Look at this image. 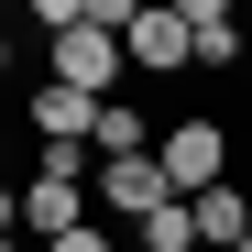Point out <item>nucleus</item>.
I'll return each instance as SVG.
<instances>
[{
    "label": "nucleus",
    "mask_w": 252,
    "mask_h": 252,
    "mask_svg": "<svg viewBox=\"0 0 252 252\" xmlns=\"http://www.w3.org/2000/svg\"><path fill=\"white\" fill-rule=\"evenodd\" d=\"M187 208H197V241H208V252L252 241V197H241V187H208V197H187Z\"/></svg>",
    "instance_id": "nucleus-8"
},
{
    "label": "nucleus",
    "mask_w": 252,
    "mask_h": 252,
    "mask_svg": "<svg viewBox=\"0 0 252 252\" xmlns=\"http://www.w3.org/2000/svg\"><path fill=\"white\" fill-rule=\"evenodd\" d=\"M154 143H164V132H154L132 99H99V164H110V154H154Z\"/></svg>",
    "instance_id": "nucleus-9"
},
{
    "label": "nucleus",
    "mask_w": 252,
    "mask_h": 252,
    "mask_svg": "<svg viewBox=\"0 0 252 252\" xmlns=\"http://www.w3.org/2000/svg\"><path fill=\"white\" fill-rule=\"evenodd\" d=\"M132 66H143V77H187V66H197V33L176 22V0L132 22Z\"/></svg>",
    "instance_id": "nucleus-6"
},
{
    "label": "nucleus",
    "mask_w": 252,
    "mask_h": 252,
    "mask_svg": "<svg viewBox=\"0 0 252 252\" xmlns=\"http://www.w3.org/2000/svg\"><path fill=\"white\" fill-rule=\"evenodd\" d=\"M0 77H11V33H0Z\"/></svg>",
    "instance_id": "nucleus-13"
},
{
    "label": "nucleus",
    "mask_w": 252,
    "mask_h": 252,
    "mask_svg": "<svg viewBox=\"0 0 252 252\" xmlns=\"http://www.w3.org/2000/svg\"><path fill=\"white\" fill-rule=\"evenodd\" d=\"M22 230H33V241L88 230V187H77V176H33V187H22Z\"/></svg>",
    "instance_id": "nucleus-5"
},
{
    "label": "nucleus",
    "mask_w": 252,
    "mask_h": 252,
    "mask_svg": "<svg viewBox=\"0 0 252 252\" xmlns=\"http://www.w3.org/2000/svg\"><path fill=\"white\" fill-rule=\"evenodd\" d=\"M154 154H164V176H176V197H208V187H230V132H220L208 110H197V121H176V132H164Z\"/></svg>",
    "instance_id": "nucleus-2"
},
{
    "label": "nucleus",
    "mask_w": 252,
    "mask_h": 252,
    "mask_svg": "<svg viewBox=\"0 0 252 252\" xmlns=\"http://www.w3.org/2000/svg\"><path fill=\"white\" fill-rule=\"evenodd\" d=\"M33 132H44V143H88V154H99V99H88V88H55V77H33Z\"/></svg>",
    "instance_id": "nucleus-4"
},
{
    "label": "nucleus",
    "mask_w": 252,
    "mask_h": 252,
    "mask_svg": "<svg viewBox=\"0 0 252 252\" xmlns=\"http://www.w3.org/2000/svg\"><path fill=\"white\" fill-rule=\"evenodd\" d=\"M88 197H99V208H121V220L143 230L154 208H176V176H164V154H110L99 176H88Z\"/></svg>",
    "instance_id": "nucleus-3"
},
{
    "label": "nucleus",
    "mask_w": 252,
    "mask_h": 252,
    "mask_svg": "<svg viewBox=\"0 0 252 252\" xmlns=\"http://www.w3.org/2000/svg\"><path fill=\"white\" fill-rule=\"evenodd\" d=\"M121 66H132V44L99 33V22H77V33L44 44V77H55V88H88V99H121Z\"/></svg>",
    "instance_id": "nucleus-1"
},
{
    "label": "nucleus",
    "mask_w": 252,
    "mask_h": 252,
    "mask_svg": "<svg viewBox=\"0 0 252 252\" xmlns=\"http://www.w3.org/2000/svg\"><path fill=\"white\" fill-rule=\"evenodd\" d=\"M121 252H143V241H121Z\"/></svg>",
    "instance_id": "nucleus-15"
},
{
    "label": "nucleus",
    "mask_w": 252,
    "mask_h": 252,
    "mask_svg": "<svg viewBox=\"0 0 252 252\" xmlns=\"http://www.w3.org/2000/svg\"><path fill=\"white\" fill-rule=\"evenodd\" d=\"M176 22L197 33V66H241V0H176Z\"/></svg>",
    "instance_id": "nucleus-7"
},
{
    "label": "nucleus",
    "mask_w": 252,
    "mask_h": 252,
    "mask_svg": "<svg viewBox=\"0 0 252 252\" xmlns=\"http://www.w3.org/2000/svg\"><path fill=\"white\" fill-rule=\"evenodd\" d=\"M143 252H197V208H187V197L154 208V220H143Z\"/></svg>",
    "instance_id": "nucleus-10"
},
{
    "label": "nucleus",
    "mask_w": 252,
    "mask_h": 252,
    "mask_svg": "<svg viewBox=\"0 0 252 252\" xmlns=\"http://www.w3.org/2000/svg\"><path fill=\"white\" fill-rule=\"evenodd\" d=\"M143 11H164V0H143Z\"/></svg>",
    "instance_id": "nucleus-14"
},
{
    "label": "nucleus",
    "mask_w": 252,
    "mask_h": 252,
    "mask_svg": "<svg viewBox=\"0 0 252 252\" xmlns=\"http://www.w3.org/2000/svg\"><path fill=\"white\" fill-rule=\"evenodd\" d=\"M44 252H121L110 230H66V241H44Z\"/></svg>",
    "instance_id": "nucleus-11"
},
{
    "label": "nucleus",
    "mask_w": 252,
    "mask_h": 252,
    "mask_svg": "<svg viewBox=\"0 0 252 252\" xmlns=\"http://www.w3.org/2000/svg\"><path fill=\"white\" fill-rule=\"evenodd\" d=\"M230 252H252V241H230Z\"/></svg>",
    "instance_id": "nucleus-16"
},
{
    "label": "nucleus",
    "mask_w": 252,
    "mask_h": 252,
    "mask_svg": "<svg viewBox=\"0 0 252 252\" xmlns=\"http://www.w3.org/2000/svg\"><path fill=\"white\" fill-rule=\"evenodd\" d=\"M22 230V187H0V241H11Z\"/></svg>",
    "instance_id": "nucleus-12"
}]
</instances>
